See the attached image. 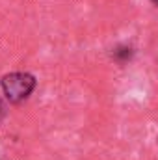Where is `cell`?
<instances>
[{"instance_id":"3","label":"cell","mask_w":158,"mask_h":160,"mask_svg":"<svg viewBox=\"0 0 158 160\" xmlns=\"http://www.w3.org/2000/svg\"><path fill=\"white\" fill-rule=\"evenodd\" d=\"M6 116V108H4V102H2V99H0V119Z\"/></svg>"},{"instance_id":"1","label":"cell","mask_w":158,"mask_h":160,"mask_svg":"<svg viewBox=\"0 0 158 160\" xmlns=\"http://www.w3.org/2000/svg\"><path fill=\"white\" fill-rule=\"evenodd\" d=\"M36 86H37V78L26 71L7 73L0 80L2 93L6 97V101H9L11 104H21L22 101H26L34 93Z\"/></svg>"},{"instance_id":"4","label":"cell","mask_w":158,"mask_h":160,"mask_svg":"<svg viewBox=\"0 0 158 160\" xmlns=\"http://www.w3.org/2000/svg\"><path fill=\"white\" fill-rule=\"evenodd\" d=\"M151 2H153V4H155V6L158 8V0H151Z\"/></svg>"},{"instance_id":"2","label":"cell","mask_w":158,"mask_h":160,"mask_svg":"<svg viewBox=\"0 0 158 160\" xmlns=\"http://www.w3.org/2000/svg\"><path fill=\"white\" fill-rule=\"evenodd\" d=\"M132 56H134V48L130 45H119L112 50V60L119 65H125L126 62H130Z\"/></svg>"}]
</instances>
